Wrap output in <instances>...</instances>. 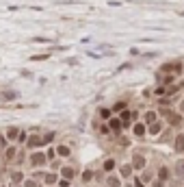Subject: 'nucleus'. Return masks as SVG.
<instances>
[{"instance_id": "nucleus-11", "label": "nucleus", "mask_w": 184, "mask_h": 187, "mask_svg": "<svg viewBox=\"0 0 184 187\" xmlns=\"http://www.w3.org/2000/svg\"><path fill=\"white\" fill-rule=\"evenodd\" d=\"M24 187H35V183H33V181H26V183H24Z\"/></svg>"}, {"instance_id": "nucleus-8", "label": "nucleus", "mask_w": 184, "mask_h": 187, "mask_svg": "<svg viewBox=\"0 0 184 187\" xmlns=\"http://www.w3.org/2000/svg\"><path fill=\"white\" fill-rule=\"evenodd\" d=\"M178 172H180V176H184V161L178 163Z\"/></svg>"}, {"instance_id": "nucleus-7", "label": "nucleus", "mask_w": 184, "mask_h": 187, "mask_svg": "<svg viewBox=\"0 0 184 187\" xmlns=\"http://www.w3.org/2000/svg\"><path fill=\"white\" fill-rule=\"evenodd\" d=\"M13 157H15V150L9 148V150H7V159H13Z\"/></svg>"}, {"instance_id": "nucleus-2", "label": "nucleus", "mask_w": 184, "mask_h": 187, "mask_svg": "<svg viewBox=\"0 0 184 187\" xmlns=\"http://www.w3.org/2000/svg\"><path fill=\"white\" fill-rule=\"evenodd\" d=\"M63 174H65V179H72V176H74V170H72V168H65Z\"/></svg>"}, {"instance_id": "nucleus-9", "label": "nucleus", "mask_w": 184, "mask_h": 187, "mask_svg": "<svg viewBox=\"0 0 184 187\" xmlns=\"http://www.w3.org/2000/svg\"><path fill=\"white\" fill-rule=\"evenodd\" d=\"M143 163H145L143 159H137V161H134V168H143Z\"/></svg>"}, {"instance_id": "nucleus-6", "label": "nucleus", "mask_w": 184, "mask_h": 187, "mask_svg": "<svg viewBox=\"0 0 184 187\" xmlns=\"http://www.w3.org/2000/svg\"><path fill=\"white\" fill-rule=\"evenodd\" d=\"M111 126H113L115 131H119V120H111Z\"/></svg>"}, {"instance_id": "nucleus-4", "label": "nucleus", "mask_w": 184, "mask_h": 187, "mask_svg": "<svg viewBox=\"0 0 184 187\" xmlns=\"http://www.w3.org/2000/svg\"><path fill=\"white\" fill-rule=\"evenodd\" d=\"M7 135H9V139H13V137L17 135V129H9V133H7Z\"/></svg>"}, {"instance_id": "nucleus-3", "label": "nucleus", "mask_w": 184, "mask_h": 187, "mask_svg": "<svg viewBox=\"0 0 184 187\" xmlns=\"http://www.w3.org/2000/svg\"><path fill=\"white\" fill-rule=\"evenodd\" d=\"M59 154H63V157H67V154H69V148H65V146H61V148H59Z\"/></svg>"}, {"instance_id": "nucleus-1", "label": "nucleus", "mask_w": 184, "mask_h": 187, "mask_svg": "<svg viewBox=\"0 0 184 187\" xmlns=\"http://www.w3.org/2000/svg\"><path fill=\"white\" fill-rule=\"evenodd\" d=\"M176 148H178V150H184V135H180V137H178V141H176Z\"/></svg>"}, {"instance_id": "nucleus-5", "label": "nucleus", "mask_w": 184, "mask_h": 187, "mask_svg": "<svg viewBox=\"0 0 184 187\" xmlns=\"http://www.w3.org/2000/svg\"><path fill=\"white\" fill-rule=\"evenodd\" d=\"M160 179H169V170H167V168L160 170Z\"/></svg>"}, {"instance_id": "nucleus-10", "label": "nucleus", "mask_w": 184, "mask_h": 187, "mask_svg": "<svg viewBox=\"0 0 184 187\" xmlns=\"http://www.w3.org/2000/svg\"><path fill=\"white\" fill-rule=\"evenodd\" d=\"M13 181H22V174L20 172H13Z\"/></svg>"}]
</instances>
